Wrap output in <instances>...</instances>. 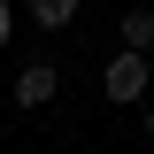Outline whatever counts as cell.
<instances>
[{
  "instance_id": "cell-1",
  "label": "cell",
  "mask_w": 154,
  "mask_h": 154,
  "mask_svg": "<svg viewBox=\"0 0 154 154\" xmlns=\"http://www.w3.org/2000/svg\"><path fill=\"white\" fill-rule=\"evenodd\" d=\"M100 93L116 100V108H131V100H146L154 93V54H108V69H100Z\"/></svg>"
},
{
  "instance_id": "cell-2",
  "label": "cell",
  "mask_w": 154,
  "mask_h": 154,
  "mask_svg": "<svg viewBox=\"0 0 154 154\" xmlns=\"http://www.w3.org/2000/svg\"><path fill=\"white\" fill-rule=\"evenodd\" d=\"M8 93H16V108H46V100L62 93V69H54V62H23Z\"/></svg>"
},
{
  "instance_id": "cell-3",
  "label": "cell",
  "mask_w": 154,
  "mask_h": 154,
  "mask_svg": "<svg viewBox=\"0 0 154 154\" xmlns=\"http://www.w3.org/2000/svg\"><path fill=\"white\" fill-rule=\"evenodd\" d=\"M116 31H123V46H131V54H154V8H123V16H116Z\"/></svg>"
},
{
  "instance_id": "cell-4",
  "label": "cell",
  "mask_w": 154,
  "mask_h": 154,
  "mask_svg": "<svg viewBox=\"0 0 154 154\" xmlns=\"http://www.w3.org/2000/svg\"><path fill=\"white\" fill-rule=\"evenodd\" d=\"M23 16H31L38 31H69L77 23V0H23Z\"/></svg>"
},
{
  "instance_id": "cell-5",
  "label": "cell",
  "mask_w": 154,
  "mask_h": 154,
  "mask_svg": "<svg viewBox=\"0 0 154 154\" xmlns=\"http://www.w3.org/2000/svg\"><path fill=\"white\" fill-rule=\"evenodd\" d=\"M16 38V0H0V46Z\"/></svg>"
},
{
  "instance_id": "cell-6",
  "label": "cell",
  "mask_w": 154,
  "mask_h": 154,
  "mask_svg": "<svg viewBox=\"0 0 154 154\" xmlns=\"http://www.w3.org/2000/svg\"><path fill=\"white\" fill-rule=\"evenodd\" d=\"M139 131H146V139H154V100H146V116H139Z\"/></svg>"
}]
</instances>
